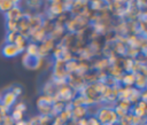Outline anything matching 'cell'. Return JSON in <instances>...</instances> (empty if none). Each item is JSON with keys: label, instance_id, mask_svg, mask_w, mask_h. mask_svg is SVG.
<instances>
[{"label": "cell", "instance_id": "obj_2", "mask_svg": "<svg viewBox=\"0 0 147 125\" xmlns=\"http://www.w3.org/2000/svg\"><path fill=\"white\" fill-rule=\"evenodd\" d=\"M55 46H56V41L52 39L49 36H47L38 46V56L44 58L48 53H51L54 49Z\"/></svg>", "mask_w": 147, "mask_h": 125}, {"label": "cell", "instance_id": "obj_17", "mask_svg": "<svg viewBox=\"0 0 147 125\" xmlns=\"http://www.w3.org/2000/svg\"><path fill=\"white\" fill-rule=\"evenodd\" d=\"M10 91H11V92H13V93H14L16 96L21 95V94H22V92H23V91H22V87H21V86H18V85H15V86H13Z\"/></svg>", "mask_w": 147, "mask_h": 125}, {"label": "cell", "instance_id": "obj_19", "mask_svg": "<svg viewBox=\"0 0 147 125\" xmlns=\"http://www.w3.org/2000/svg\"><path fill=\"white\" fill-rule=\"evenodd\" d=\"M14 125H28V122L24 120V119H22V120H20V122H16Z\"/></svg>", "mask_w": 147, "mask_h": 125}, {"label": "cell", "instance_id": "obj_18", "mask_svg": "<svg viewBox=\"0 0 147 125\" xmlns=\"http://www.w3.org/2000/svg\"><path fill=\"white\" fill-rule=\"evenodd\" d=\"M15 110H18V111H21V112L24 114V111L26 110V106H25V103H24V102H18V103L15 106Z\"/></svg>", "mask_w": 147, "mask_h": 125}, {"label": "cell", "instance_id": "obj_15", "mask_svg": "<svg viewBox=\"0 0 147 125\" xmlns=\"http://www.w3.org/2000/svg\"><path fill=\"white\" fill-rule=\"evenodd\" d=\"M17 33H18V32H8V34H7V37H6V42H7V44H14Z\"/></svg>", "mask_w": 147, "mask_h": 125}, {"label": "cell", "instance_id": "obj_4", "mask_svg": "<svg viewBox=\"0 0 147 125\" xmlns=\"http://www.w3.org/2000/svg\"><path fill=\"white\" fill-rule=\"evenodd\" d=\"M1 53H2V55H3L5 57H9V58L15 57V56H17L18 54H22V53L20 52V49L16 47L15 44H7V42L2 46Z\"/></svg>", "mask_w": 147, "mask_h": 125}, {"label": "cell", "instance_id": "obj_8", "mask_svg": "<svg viewBox=\"0 0 147 125\" xmlns=\"http://www.w3.org/2000/svg\"><path fill=\"white\" fill-rule=\"evenodd\" d=\"M37 106H38V109H39V112H40L41 116H51V114H52V104H47L45 102L38 101Z\"/></svg>", "mask_w": 147, "mask_h": 125}, {"label": "cell", "instance_id": "obj_6", "mask_svg": "<svg viewBox=\"0 0 147 125\" xmlns=\"http://www.w3.org/2000/svg\"><path fill=\"white\" fill-rule=\"evenodd\" d=\"M14 44L16 45V47L20 49L21 53H24V50H25V48H26V46H28V38L24 37V36L21 34V33H17Z\"/></svg>", "mask_w": 147, "mask_h": 125}, {"label": "cell", "instance_id": "obj_13", "mask_svg": "<svg viewBox=\"0 0 147 125\" xmlns=\"http://www.w3.org/2000/svg\"><path fill=\"white\" fill-rule=\"evenodd\" d=\"M40 5H41L40 1H28V2H26V6H28L29 9H31V10H38V9L40 8Z\"/></svg>", "mask_w": 147, "mask_h": 125}, {"label": "cell", "instance_id": "obj_1", "mask_svg": "<svg viewBox=\"0 0 147 125\" xmlns=\"http://www.w3.org/2000/svg\"><path fill=\"white\" fill-rule=\"evenodd\" d=\"M96 119L101 125H113L118 122V117L114 109L111 108H100L95 115Z\"/></svg>", "mask_w": 147, "mask_h": 125}, {"label": "cell", "instance_id": "obj_12", "mask_svg": "<svg viewBox=\"0 0 147 125\" xmlns=\"http://www.w3.org/2000/svg\"><path fill=\"white\" fill-rule=\"evenodd\" d=\"M7 30H8V32H18V29H17V22L7 21Z\"/></svg>", "mask_w": 147, "mask_h": 125}, {"label": "cell", "instance_id": "obj_5", "mask_svg": "<svg viewBox=\"0 0 147 125\" xmlns=\"http://www.w3.org/2000/svg\"><path fill=\"white\" fill-rule=\"evenodd\" d=\"M16 99H17V96L11 91H8V92H6L3 94L2 97H0V104L2 107H5V108L9 109L16 103Z\"/></svg>", "mask_w": 147, "mask_h": 125}, {"label": "cell", "instance_id": "obj_9", "mask_svg": "<svg viewBox=\"0 0 147 125\" xmlns=\"http://www.w3.org/2000/svg\"><path fill=\"white\" fill-rule=\"evenodd\" d=\"M136 87L139 89H145L146 87V76L142 73H136V80H134Z\"/></svg>", "mask_w": 147, "mask_h": 125}, {"label": "cell", "instance_id": "obj_11", "mask_svg": "<svg viewBox=\"0 0 147 125\" xmlns=\"http://www.w3.org/2000/svg\"><path fill=\"white\" fill-rule=\"evenodd\" d=\"M25 54L32 57H38V45L34 42H30L28 44L26 48H25Z\"/></svg>", "mask_w": 147, "mask_h": 125}, {"label": "cell", "instance_id": "obj_3", "mask_svg": "<svg viewBox=\"0 0 147 125\" xmlns=\"http://www.w3.org/2000/svg\"><path fill=\"white\" fill-rule=\"evenodd\" d=\"M17 5H18V2H17ZM14 6L10 10H8L7 13H5V16H6V19L7 21H13V22H18L22 17H23V10H22V8L21 7H18V6Z\"/></svg>", "mask_w": 147, "mask_h": 125}, {"label": "cell", "instance_id": "obj_10", "mask_svg": "<svg viewBox=\"0 0 147 125\" xmlns=\"http://www.w3.org/2000/svg\"><path fill=\"white\" fill-rule=\"evenodd\" d=\"M16 5H17V1H13V0H0V11L7 13L8 10H10Z\"/></svg>", "mask_w": 147, "mask_h": 125}, {"label": "cell", "instance_id": "obj_16", "mask_svg": "<svg viewBox=\"0 0 147 125\" xmlns=\"http://www.w3.org/2000/svg\"><path fill=\"white\" fill-rule=\"evenodd\" d=\"M87 125H101L95 116H91L87 118Z\"/></svg>", "mask_w": 147, "mask_h": 125}, {"label": "cell", "instance_id": "obj_7", "mask_svg": "<svg viewBox=\"0 0 147 125\" xmlns=\"http://www.w3.org/2000/svg\"><path fill=\"white\" fill-rule=\"evenodd\" d=\"M121 80L125 87H131L132 85H134L136 75L132 72H125V73H123V77L121 78Z\"/></svg>", "mask_w": 147, "mask_h": 125}, {"label": "cell", "instance_id": "obj_14", "mask_svg": "<svg viewBox=\"0 0 147 125\" xmlns=\"http://www.w3.org/2000/svg\"><path fill=\"white\" fill-rule=\"evenodd\" d=\"M14 124H15V122L13 120V118H11L9 115L5 116V117L1 119V122H0V125H14Z\"/></svg>", "mask_w": 147, "mask_h": 125}]
</instances>
